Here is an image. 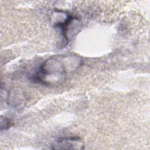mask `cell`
<instances>
[{"label":"cell","instance_id":"cell-1","mask_svg":"<svg viewBox=\"0 0 150 150\" xmlns=\"http://www.w3.org/2000/svg\"><path fill=\"white\" fill-rule=\"evenodd\" d=\"M81 63V58L75 55L51 57L40 65L31 80L46 86L60 85L66 81L69 73L78 69Z\"/></svg>","mask_w":150,"mask_h":150},{"label":"cell","instance_id":"cell-2","mask_svg":"<svg viewBox=\"0 0 150 150\" xmlns=\"http://www.w3.org/2000/svg\"><path fill=\"white\" fill-rule=\"evenodd\" d=\"M84 148L83 140L79 137L60 138L51 145L52 149H75L80 150Z\"/></svg>","mask_w":150,"mask_h":150},{"label":"cell","instance_id":"cell-3","mask_svg":"<svg viewBox=\"0 0 150 150\" xmlns=\"http://www.w3.org/2000/svg\"><path fill=\"white\" fill-rule=\"evenodd\" d=\"M11 121L8 118H3L1 117V131H2L4 129H7L9 128V127L11 126Z\"/></svg>","mask_w":150,"mask_h":150}]
</instances>
